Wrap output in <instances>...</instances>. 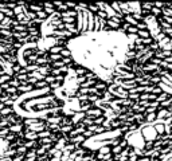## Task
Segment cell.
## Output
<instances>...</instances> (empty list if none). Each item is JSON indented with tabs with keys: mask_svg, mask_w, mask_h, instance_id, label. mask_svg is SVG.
I'll use <instances>...</instances> for the list:
<instances>
[{
	"mask_svg": "<svg viewBox=\"0 0 172 161\" xmlns=\"http://www.w3.org/2000/svg\"><path fill=\"white\" fill-rule=\"evenodd\" d=\"M76 149H77V146L74 144H66L63 148H62V152H63V153H69V154H70V153H73Z\"/></svg>",
	"mask_w": 172,
	"mask_h": 161,
	"instance_id": "6",
	"label": "cell"
},
{
	"mask_svg": "<svg viewBox=\"0 0 172 161\" xmlns=\"http://www.w3.org/2000/svg\"><path fill=\"white\" fill-rule=\"evenodd\" d=\"M74 73H76L77 77H85L86 74L89 73V70H87L86 67H83V66H81V64H79V66H78L76 70H74Z\"/></svg>",
	"mask_w": 172,
	"mask_h": 161,
	"instance_id": "3",
	"label": "cell"
},
{
	"mask_svg": "<svg viewBox=\"0 0 172 161\" xmlns=\"http://www.w3.org/2000/svg\"><path fill=\"white\" fill-rule=\"evenodd\" d=\"M22 69V66H20V63H16V64H12V67H11V70H12V73L14 74H18L20 71Z\"/></svg>",
	"mask_w": 172,
	"mask_h": 161,
	"instance_id": "40",
	"label": "cell"
},
{
	"mask_svg": "<svg viewBox=\"0 0 172 161\" xmlns=\"http://www.w3.org/2000/svg\"><path fill=\"white\" fill-rule=\"evenodd\" d=\"M20 14H24L23 7H20V5H16V7L14 8V15H15V16H18V15H20Z\"/></svg>",
	"mask_w": 172,
	"mask_h": 161,
	"instance_id": "37",
	"label": "cell"
},
{
	"mask_svg": "<svg viewBox=\"0 0 172 161\" xmlns=\"http://www.w3.org/2000/svg\"><path fill=\"white\" fill-rule=\"evenodd\" d=\"M24 19H26V15H24V14H20V15H18V16H15V20H16L18 23H20V21H23Z\"/></svg>",
	"mask_w": 172,
	"mask_h": 161,
	"instance_id": "50",
	"label": "cell"
},
{
	"mask_svg": "<svg viewBox=\"0 0 172 161\" xmlns=\"http://www.w3.org/2000/svg\"><path fill=\"white\" fill-rule=\"evenodd\" d=\"M124 21H126V23H129L132 27H136V26H137V23H139V21H136V20H134L133 18L130 16V15H129V16H124Z\"/></svg>",
	"mask_w": 172,
	"mask_h": 161,
	"instance_id": "18",
	"label": "cell"
},
{
	"mask_svg": "<svg viewBox=\"0 0 172 161\" xmlns=\"http://www.w3.org/2000/svg\"><path fill=\"white\" fill-rule=\"evenodd\" d=\"M105 121H106V118H105L104 116H102V117H97V118H94V125L101 126V125H104Z\"/></svg>",
	"mask_w": 172,
	"mask_h": 161,
	"instance_id": "28",
	"label": "cell"
},
{
	"mask_svg": "<svg viewBox=\"0 0 172 161\" xmlns=\"http://www.w3.org/2000/svg\"><path fill=\"white\" fill-rule=\"evenodd\" d=\"M87 101H89L90 104L94 105V104H97V102L99 101V98L97 97V95H92V94H89V98H87Z\"/></svg>",
	"mask_w": 172,
	"mask_h": 161,
	"instance_id": "36",
	"label": "cell"
},
{
	"mask_svg": "<svg viewBox=\"0 0 172 161\" xmlns=\"http://www.w3.org/2000/svg\"><path fill=\"white\" fill-rule=\"evenodd\" d=\"M35 153H36V157H40V156H45V154L47 153V152L43 149V148H38V149L35 150Z\"/></svg>",
	"mask_w": 172,
	"mask_h": 161,
	"instance_id": "44",
	"label": "cell"
},
{
	"mask_svg": "<svg viewBox=\"0 0 172 161\" xmlns=\"http://www.w3.org/2000/svg\"><path fill=\"white\" fill-rule=\"evenodd\" d=\"M27 34L30 36H39V38H42V30L40 28H27Z\"/></svg>",
	"mask_w": 172,
	"mask_h": 161,
	"instance_id": "5",
	"label": "cell"
},
{
	"mask_svg": "<svg viewBox=\"0 0 172 161\" xmlns=\"http://www.w3.org/2000/svg\"><path fill=\"white\" fill-rule=\"evenodd\" d=\"M163 91L164 90H163V87H160V86H153L152 87V94H155V95H160Z\"/></svg>",
	"mask_w": 172,
	"mask_h": 161,
	"instance_id": "30",
	"label": "cell"
},
{
	"mask_svg": "<svg viewBox=\"0 0 172 161\" xmlns=\"http://www.w3.org/2000/svg\"><path fill=\"white\" fill-rule=\"evenodd\" d=\"M151 15H152L153 18H155V19H157V18L163 16L161 10H160V8H157V7H155V5H153V7H152V10H151Z\"/></svg>",
	"mask_w": 172,
	"mask_h": 161,
	"instance_id": "13",
	"label": "cell"
},
{
	"mask_svg": "<svg viewBox=\"0 0 172 161\" xmlns=\"http://www.w3.org/2000/svg\"><path fill=\"white\" fill-rule=\"evenodd\" d=\"M24 138H26V141H36L38 140V134L35 132H29L24 134Z\"/></svg>",
	"mask_w": 172,
	"mask_h": 161,
	"instance_id": "9",
	"label": "cell"
},
{
	"mask_svg": "<svg viewBox=\"0 0 172 161\" xmlns=\"http://www.w3.org/2000/svg\"><path fill=\"white\" fill-rule=\"evenodd\" d=\"M98 161H104V160H98Z\"/></svg>",
	"mask_w": 172,
	"mask_h": 161,
	"instance_id": "56",
	"label": "cell"
},
{
	"mask_svg": "<svg viewBox=\"0 0 172 161\" xmlns=\"http://www.w3.org/2000/svg\"><path fill=\"white\" fill-rule=\"evenodd\" d=\"M71 130H74V125H69V126H61V132L65 134H69Z\"/></svg>",
	"mask_w": 172,
	"mask_h": 161,
	"instance_id": "26",
	"label": "cell"
},
{
	"mask_svg": "<svg viewBox=\"0 0 172 161\" xmlns=\"http://www.w3.org/2000/svg\"><path fill=\"white\" fill-rule=\"evenodd\" d=\"M123 150L124 149L120 146V145H118V146H113V148H112V154H113V156H114V154H121V152H123Z\"/></svg>",
	"mask_w": 172,
	"mask_h": 161,
	"instance_id": "34",
	"label": "cell"
},
{
	"mask_svg": "<svg viewBox=\"0 0 172 161\" xmlns=\"http://www.w3.org/2000/svg\"><path fill=\"white\" fill-rule=\"evenodd\" d=\"M49 59H50V63H52V62H59L62 61V57L61 54H49Z\"/></svg>",
	"mask_w": 172,
	"mask_h": 161,
	"instance_id": "16",
	"label": "cell"
},
{
	"mask_svg": "<svg viewBox=\"0 0 172 161\" xmlns=\"http://www.w3.org/2000/svg\"><path fill=\"white\" fill-rule=\"evenodd\" d=\"M8 85H10V87H15V89H18L20 86V82L18 79H15V78H12L10 82H8Z\"/></svg>",
	"mask_w": 172,
	"mask_h": 161,
	"instance_id": "29",
	"label": "cell"
},
{
	"mask_svg": "<svg viewBox=\"0 0 172 161\" xmlns=\"http://www.w3.org/2000/svg\"><path fill=\"white\" fill-rule=\"evenodd\" d=\"M49 86H50V89L54 91V90H57V89H62V86L63 85H61V83H58V82H54V83H51V85H49Z\"/></svg>",
	"mask_w": 172,
	"mask_h": 161,
	"instance_id": "41",
	"label": "cell"
},
{
	"mask_svg": "<svg viewBox=\"0 0 172 161\" xmlns=\"http://www.w3.org/2000/svg\"><path fill=\"white\" fill-rule=\"evenodd\" d=\"M94 133H96V136H98V134H105V133H108V130H106L104 126L101 125V126H98V128H97V130Z\"/></svg>",
	"mask_w": 172,
	"mask_h": 161,
	"instance_id": "39",
	"label": "cell"
},
{
	"mask_svg": "<svg viewBox=\"0 0 172 161\" xmlns=\"http://www.w3.org/2000/svg\"><path fill=\"white\" fill-rule=\"evenodd\" d=\"M83 137L86 138V140H89V138H93V137H96V133H93V132H90V130H85L83 132Z\"/></svg>",
	"mask_w": 172,
	"mask_h": 161,
	"instance_id": "33",
	"label": "cell"
},
{
	"mask_svg": "<svg viewBox=\"0 0 172 161\" xmlns=\"http://www.w3.org/2000/svg\"><path fill=\"white\" fill-rule=\"evenodd\" d=\"M16 111H15L14 107H4L2 111H0V117H3V118H5V117L11 116V114H15Z\"/></svg>",
	"mask_w": 172,
	"mask_h": 161,
	"instance_id": "2",
	"label": "cell"
},
{
	"mask_svg": "<svg viewBox=\"0 0 172 161\" xmlns=\"http://www.w3.org/2000/svg\"><path fill=\"white\" fill-rule=\"evenodd\" d=\"M61 57L62 58H73V54H71V51L69 50V47H67L61 51Z\"/></svg>",
	"mask_w": 172,
	"mask_h": 161,
	"instance_id": "22",
	"label": "cell"
},
{
	"mask_svg": "<svg viewBox=\"0 0 172 161\" xmlns=\"http://www.w3.org/2000/svg\"><path fill=\"white\" fill-rule=\"evenodd\" d=\"M50 75H52V77H58V75H61V70H59V69H52V70H51V73H50Z\"/></svg>",
	"mask_w": 172,
	"mask_h": 161,
	"instance_id": "51",
	"label": "cell"
},
{
	"mask_svg": "<svg viewBox=\"0 0 172 161\" xmlns=\"http://www.w3.org/2000/svg\"><path fill=\"white\" fill-rule=\"evenodd\" d=\"M3 118V117H2ZM11 126V123L8 122V120L7 118H3L2 121H0V129H3V128H10Z\"/></svg>",
	"mask_w": 172,
	"mask_h": 161,
	"instance_id": "31",
	"label": "cell"
},
{
	"mask_svg": "<svg viewBox=\"0 0 172 161\" xmlns=\"http://www.w3.org/2000/svg\"><path fill=\"white\" fill-rule=\"evenodd\" d=\"M125 55H126L128 59H130V58H134V57H136V51H133V50H128Z\"/></svg>",
	"mask_w": 172,
	"mask_h": 161,
	"instance_id": "47",
	"label": "cell"
},
{
	"mask_svg": "<svg viewBox=\"0 0 172 161\" xmlns=\"http://www.w3.org/2000/svg\"><path fill=\"white\" fill-rule=\"evenodd\" d=\"M15 150H16V156H18V154H26L27 152H29L24 146H19V148H16Z\"/></svg>",
	"mask_w": 172,
	"mask_h": 161,
	"instance_id": "43",
	"label": "cell"
},
{
	"mask_svg": "<svg viewBox=\"0 0 172 161\" xmlns=\"http://www.w3.org/2000/svg\"><path fill=\"white\" fill-rule=\"evenodd\" d=\"M2 120H3V118H2V117H0V121H2Z\"/></svg>",
	"mask_w": 172,
	"mask_h": 161,
	"instance_id": "55",
	"label": "cell"
},
{
	"mask_svg": "<svg viewBox=\"0 0 172 161\" xmlns=\"http://www.w3.org/2000/svg\"><path fill=\"white\" fill-rule=\"evenodd\" d=\"M16 138H18V134H14V133L10 132V134H8L7 137L4 138V141H7L8 144H11V142H15V141H16Z\"/></svg>",
	"mask_w": 172,
	"mask_h": 161,
	"instance_id": "19",
	"label": "cell"
},
{
	"mask_svg": "<svg viewBox=\"0 0 172 161\" xmlns=\"http://www.w3.org/2000/svg\"><path fill=\"white\" fill-rule=\"evenodd\" d=\"M34 87H35V90L40 91V90H45L46 87H49V85L45 82V80H38V82L34 85Z\"/></svg>",
	"mask_w": 172,
	"mask_h": 161,
	"instance_id": "7",
	"label": "cell"
},
{
	"mask_svg": "<svg viewBox=\"0 0 172 161\" xmlns=\"http://www.w3.org/2000/svg\"><path fill=\"white\" fill-rule=\"evenodd\" d=\"M130 16H132L136 21H144V20H145V19H144V16H143L141 14H140V12H133Z\"/></svg>",
	"mask_w": 172,
	"mask_h": 161,
	"instance_id": "24",
	"label": "cell"
},
{
	"mask_svg": "<svg viewBox=\"0 0 172 161\" xmlns=\"http://www.w3.org/2000/svg\"><path fill=\"white\" fill-rule=\"evenodd\" d=\"M136 27H137V30H139V31H145V30H149L148 24H147L145 21H139Z\"/></svg>",
	"mask_w": 172,
	"mask_h": 161,
	"instance_id": "23",
	"label": "cell"
},
{
	"mask_svg": "<svg viewBox=\"0 0 172 161\" xmlns=\"http://www.w3.org/2000/svg\"><path fill=\"white\" fill-rule=\"evenodd\" d=\"M97 128H98V126H97V125H92V126H87V128H86V130H90V132H93V133H94V132L97 130Z\"/></svg>",
	"mask_w": 172,
	"mask_h": 161,
	"instance_id": "53",
	"label": "cell"
},
{
	"mask_svg": "<svg viewBox=\"0 0 172 161\" xmlns=\"http://www.w3.org/2000/svg\"><path fill=\"white\" fill-rule=\"evenodd\" d=\"M15 93H18V89H15V87H8L7 90H5V94L7 95H12V94H15Z\"/></svg>",
	"mask_w": 172,
	"mask_h": 161,
	"instance_id": "46",
	"label": "cell"
},
{
	"mask_svg": "<svg viewBox=\"0 0 172 161\" xmlns=\"http://www.w3.org/2000/svg\"><path fill=\"white\" fill-rule=\"evenodd\" d=\"M152 149H153V141L152 140H145L143 150H152Z\"/></svg>",
	"mask_w": 172,
	"mask_h": 161,
	"instance_id": "20",
	"label": "cell"
},
{
	"mask_svg": "<svg viewBox=\"0 0 172 161\" xmlns=\"http://www.w3.org/2000/svg\"><path fill=\"white\" fill-rule=\"evenodd\" d=\"M0 70H2V67H0Z\"/></svg>",
	"mask_w": 172,
	"mask_h": 161,
	"instance_id": "58",
	"label": "cell"
},
{
	"mask_svg": "<svg viewBox=\"0 0 172 161\" xmlns=\"http://www.w3.org/2000/svg\"><path fill=\"white\" fill-rule=\"evenodd\" d=\"M0 38H2V36H0Z\"/></svg>",
	"mask_w": 172,
	"mask_h": 161,
	"instance_id": "59",
	"label": "cell"
},
{
	"mask_svg": "<svg viewBox=\"0 0 172 161\" xmlns=\"http://www.w3.org/2000/svg\"><path fill=\"white\" fill-rule=\"evenodd\" d=\"M87 8H89V12H92L93 15H96L97 12L99 11V8L97 4H87Z\"/></svg>",
	"mask_w": 172,
	"mask_h": 161,
	"instance_id": "25",
	"label": "cell"
},
{
	"mask_svg": "<svg viewBox=\"0 0 172 161\" xmlns=\"http://www.w3.org/2000/svg\"><path fill=\"white\" fill-rule=\"evenodd\" d=\"M29 11L31 12H39V11H43V4H29Z\"/></svg>",
	"mask_w": 172,
	"mask_h": 161,
	"instance_id": "10",
	"label": "cell"
},
{
	"mask_svg": "<svg viewBox=\"0 0 172 161\" xmlns=\"http://www.w3.org/2000/svg\"><path fill=\"white\" fill-rule=\"evenodd\" d=\"M109 122H110V128L113 129V130H118V129L123 126V122H121V121H118V120L109 121Z\"/></svg>",
	"mask_w": 172,
	"mask_h": 161,
	"instance_id": "12",
	"label": "cell"
},
{
	"mask_svg": "<svg viewBox=\"0 0 172 161\" xmlns=\"http://www.w3.org/2000/svg\"><path fill=\"white\" fill-rule=\"evenodd\" d=\"M137 36H139L140 39L151 38V31H149V30H145V31H139V32H137Z\"/></svg>",
	"mask_w": 172,
	"mask_h": 161,
	"instance_id": "14",
	"label": "cell"
},
{
	"mask_svg": "<svg viewBox=\"0 0 172 161\" xmlns=\"http://www.w3.org/2000/svg\"><path fill=\"white\" fill-rule=\"evenodd\" d=\"M38 134V140H42V138H49L50 136H51V132L50 130H43L40 133H36Z\"/></svg>",
	"mask_w": 172,
	"mask_h": 161,
	"instance_id": "17",
	"label": "cell"
},
{
	"mask_svg": "<svg viewBox=\"0 0 172 161\" xmlns=\"http://www.w3.org/2000/svg\"><path fill=\"white\" fill-rule=\"evenodd\" d=\"M12 31H14V32H24V31H27V27L26 26H16V27H14V28H12Z\"/></svg>",
	"mask_w": 172,
	"mask_h": 161,
	"instance_id": "32",
	"label": "cell"
},
{
	"mask_svg": "<svg viewBox=\"0 0 172 161\" xmlns=\"http://www.w3.org/2000/svg\"><path fill=\"white\" fill-rule=\"evenodd\" d=\"M155 129H156V134H164L165 133V125L163 122L155 123Z\"/></svg>",
	"mask_w": 172,
	"mask_h": 161,
	"instance_id": "8",
	"label": "cell"
},
{
	"mask_svg": "<svg viewBox=\"0 0 172 161\" xmlns=\"http://www.w3.org/2000/svg\"><path fill=\"white\" fill-rule=\"evenodd\" d=\"M139 129H140V126L137 125V123H132V125L129 126V132L132 133V134H133L134 132H137V130H139Z\"/></svg>",
	"mask_w": 172,
	"mask_h": 161,
	"instance_id": "45",
	"label": "cell"
},
{
	"mask_svg": "<svg viewBox=\"0 0 172 161\" xmlns=\"http://www.w3.org/2000/svg\"><path fill=\"white\" fill-rule=\"evenodd\" d=\"M26 70L27 73H34V71H38L39 70V66L38 64H30V66H26Z\"/></svg>",
	"mask_w": 172,
	"mask_h": 161,
	"instance_id": "27",
	"label": "cell"
},
{
	"mask_svg": "<svg viewBox=\"0 0 172 161\" xmlns=\"http://www.w3.org/2000/svg\"><path fill=\"white\" fill-rule=\"evenodd\" d=\"M156 161H160V160H156Z\"/></svg>",
	"mask_w": 172,
	"mask_h": 161,
	"instance_id": "57",
	"label": "cell"
},
{
	"mask_svg": "<svg viewBox=\"0 0 172 161\" xmlns=\"http://www.w3.org/2000/svg\"><path fill=\"white\" fill-rule=\"evenodd\" d=\"M24 15H26V18L29 20H34L36 18V14L35 12H31V11H27V12H24Z\"/></svg>",
	"mask_w": 172,
	"mask_h": 161,
	"instance_id": "35",
	"label": "cell"
},
{
	"mask_svg": "<svg viewBox=\"0 0 172 161\" xmlns=\"http://www.w3.org/2000/svg\"><path fill=\"white\" fill-rule=\"evenodd\" d=\"M74 129H86V126L83 125L82 121H81V122H76V123H74Z\"/></svg>",
	"mask_w": 172,
	"mask_h": 161,
	"instance_id": "49",
	"label": "cell"
},
{
	"mask_svg": "<svg viewBox=\"0 0 172 161\" xmlns=\"http://www.w3.org/2000/svg\"><path fill=\"white\" fill-rule=\"evenodd\" d=\"M94 89H97V90L101 91V93H105V91H108V83L102 79H98L97 83L94 85Z\"/></svg>",
	"mask_w": 172,
	"mask_h": 161,
	"instance_id": "1",
	"label": "cell"
},
{
	"mask_svg": "<svg viewBox=\"0 0 172 161\" xmlns=\"http://www.w3.org/2000/svg\"><path fill=\"white\" fill-rule=\"evenodd\" d=\"M24 159H26V154H18V156H15L12 159V161H23Z\"/></svg>",
	"mask_w": 172,
	"mask_h": 161,
	"instance_id": "48",
	"label": "cell"
},
{
	"mask_svg": "<svg viewBox=\"0 0 172 161\" xmlns=\"http://www.w3.org/2000/svg\"><path fill=\"white\" fill-rule=\"evenodd\" d=\"M15 142H16L18 148H19V146H24V144H26V138H24V137H18Z\"/></svg>",
	"mask_w": 172,
	"mask_h": 161,
	"instance_id": "38",
	"label": "cell"
},
{
	"mask_svg": "<svg viewBox=\"0 0 172 161\" xmlns=\"http://www.w3.org/2000/svg\"><path fill=\"white\" fill-rule=\"evenodd\" d=\"M45 82L47 83V85H51V83H54V82H55V77H52V75L45 77Z\"/></svg>",
	"mask_w": 172,
	"mask_h": 161,
	"instance_id": "42",
	"label": "cell"
},
{
	"mask_svg": "<svg viewBox=\"0 0 172 161\" xmlns=\"http://www.w3.org/2000/svg\"><path fill=\"white\" fill-rule=\"evenodd\" d=\"M82 123L86 126H92V125H94V117H85V118L82 120Z\"/></svg>",
	"mask_w": 172,
	"mask_h": 161,
	"instance_id": "15",
	"label": "cell"
},
{
	"mask_svg": "<svg viewBox=\"0 0 172 161\" xmlns=\"http://www.w3.org/2000/svg\"><path fill=\"white\" fill-rule=\"evenodd\" d=\"M36 18H38L39 20H43V21H45V20L49 19V15L46 14L45 11H39V12H36Z\"/></svg>",
	"mask_w": 172,
	"mask_h": 161,
	"instance_id": "21",
	"label": "cell"
},
{
	"mask_svg": "<svg viewBox=\"0 0 172 161\" xmlns=\"http://www.w3.org/2000/svg\"><path fill=\"white\" fill-rule=\"evenodd\" d=\"M63 50L62 47H59V46H57V44H54V46H51V47L49 48V51H47V54H61V51Z\"/></svg>",
	"mask_w": 172,
	"mask_h": 161,
	"instance_id": "11",
	"label": "cell"
},
{
	"mask_svg": "<svg viewBox=\"0 0 172 161\" xmlns=\"http://www.w3.org/2000/svg\"><path fill=\"white\" fill-rule=\"evenodd\" d=\"M128 145H129V142H128V140H125V138H123V140L120 141V146L123 148V149H125Z\"/></svg>",
	"mask_w": 172,
	"mask_h": 161,
	"instance_id": "52",
	"label": "cell"
},
{
	"mask_svg": "<svg viewBox=\"0 0 172 161\" xmlns=\"http://www.w3.org/2000/svg\"><path fill=\"white\" fill-rule=\"evenodd\" d=\"M86 117V113H81V111H76V113H74V116H73V122L76 123V122H81V121H82L83 118H85Z\"/></svg>",
	"mask_w": 172,
	"mask_h": 161,
	"instance_id": "4",
	"label": "cell"
},
{
	"mask_svg": "<svg viewBox=\"0 0 172 161\" xmlns=\"http://www.w3.org/2000/svg\"><path fill=\"white\" fill-rule=\"evenodd\" d=\"M4 107H5V105H4V104H2V102H0V111H2L3 109H4Z\"/></svg>",
	"mask_w": 172,
	"mask_h": 161,
	"instance_id": "54",
	"label": "cell"
}]
</instances>
